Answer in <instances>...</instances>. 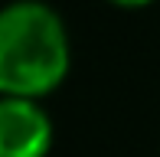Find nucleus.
Here are the masks:
<instances>
[{
    "label": "nucleus",
    "mask_w": 160,
    "mask_h": 157,
    "mask_svg": "<svg viewBox=\"0 0 160 157\" xmlns=\"http://www.w3.org/2000/svg\"><path fill=\"white\" fill-rule=\"evenodd\" d=\"M69 59V30L49 3L13 0L0 10V95L39 102L65 78Z\"/></svg>",
    "instance_id": "obj_1"
},
{
    "label": "nucleus",
    "mask_w": 160,
    "mask_h": 157,
    "mask_svg": "<svg viewBox=\"0 0 160 157\" xmlns=\"http://www.w3.org/2000/svg\"><path fill=\"white\" fill-rule=\"evenodd\" d=\"M52 121L36 98L0 95V157H46Z\"/></svg>",
    "instance_id": "obj_2"
},
{
    "label": "nucleus",
    "mask_w": 160,
    "mask_h": 157,
    "mask_svg": "<svg viewBox=\"0 0 160 157\" xmlns=\"http://www.w3.org/2000/svg\"><path fill=\"white\" fill-rule=\"evenodd\" d=\"M111 3H118V7H147L154 0H111Z\"/></svg>",
    "instance_id": "obj_3"
}]
</instances>
